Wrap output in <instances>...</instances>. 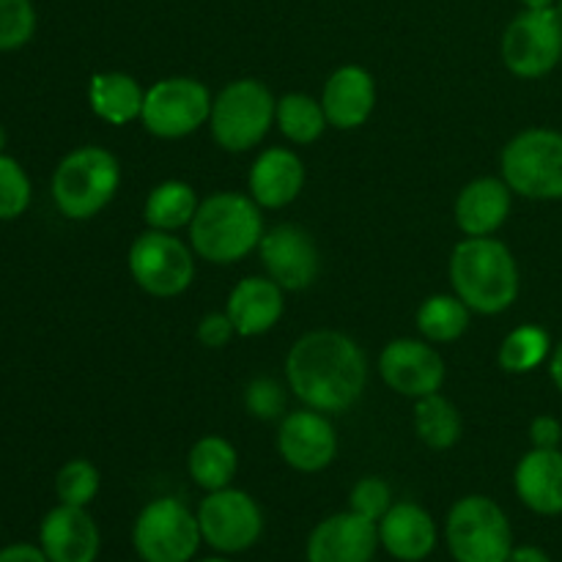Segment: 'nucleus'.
I'll list each match as a JSON object with an SVG mask.
<instances>
[{
	"instance_id": "nucleus-28",
	"label": "nucleus",
	"mask_w": 562,
	"mask_h": 562,
	"mask_svg": "<svg viewBox=\"0 0 562 562\" xmlns=\"http://www.w3.org/2000/svg\"><path fill=\"white\" fill-rule=\"evenodd\" d=\"M470 327V307L456 294H434L417 311V329L431 344H453Z\"/></svg>"
},
{
	"instance_id": "nucleus-11",
	"label": "nucleus",
	"mask_w": 562,
	"mask_h": 562,
	"mask_svg": "<svg viewBox=\"0 0 562 562\" xmlns=\"http://www.w3.org/2000/svg\"><path fill=\"white\" fill-rule=\"evenodd\" d=\"M503 64L510 75L536 80L549 75L562 58V20L558 9H525L505 27Z\"/></svg>"
},
{
	"instance_id": "nucleus-21",
	"label": "nucleus",
	"mask_w": 562,
	"mask_h": 562,
	"mask_svg": "<svg viewBox=\"0 0 562 562\" xmlns=\"http://www.w3.org/2000/svg\"><path fill=\"white\" fill-rule=\"evenodd\" d=\"M283 289L272 278H245L234 285L225 313L234 322L236 335L256 338L269 333L283 318Z\"/></svg>"
},
{
	"instance_id": "nucleus-17",
	"label": "nucleus",
	"mask_w": 562,
	"mask_h": 562,
	"mask_svg": "<svg viewBox=\"0 0 562 562\" xmlns=\"http://www.w3.org/2000/svg\"><path fill=\"white\" fill-rule=\"evenodd\" d=\"M38 541L49 562H93L99 554V527L86 508L58 505L44 516Z\"/></svg>"
},
{
	"instance_id": "nucleus-12",
	"label": "nucleus",
	"mask_w": 562,
	"mask_h": 562,
	"mask_svg": "<svg viewBox=\"0 0 562 562\" xmlns=\"http://www.w3.org/2000/svg\"><path fill=\"white\" fill-rule=\"evenodd\" d=\"M203 541L223 554H236L250 549L263 532V516L256 499L239 488L209 492L198 508Z\"/></svg>"
},
{
	"instance_id": "nucleus-6",
	"label": "nucleus",
	"mask_w": 562,
	"mask_h": 562,
	"mask_svg": "<svg viewBox=\"0 0 562 562\" xmlns=\"http://www.w3.org/2000/svg\"><path fill=\"white\" fill-rule=\"evenodd\" d=\"M503 181L530 201H562V135L554 130H525L503 148Z\"/></svg>"
},
{
	"instance_id": "nucleus-30",
	"label": "nucleus",
	"mask_w": 562,
	"mask_h": 562,
	"mask_svg": "<svg viewBox=\"0 0 562 562\" xmlns=\"http://www.w3.org/2000/svg\"><path fill=\"white\" fill-rule=\"evenodd\" d=\"M549 351H552V340L547 329L538 324H525L503 340L497 360L505 373H530L547 360Z\"/></svg>"
},
{
	"instance_id": "nucleus-25",
	"label": "nucleus",
	"mask_w": 562,
	"mask_h": 562,
	"mask_svg": "<svg viewBox=\"0 0 562 562\" xmlns=\"http://www.w3.org/2000/svg\"><path fill=\"white\" fill-rule=\"evenodd\" d=\"M187 472L203 492H220L234 483L236 472H239V456L228 439L203 437L192 445L190 456H187Z\"/></svg>"
},
{
	"instance_id": "nucleus-38",
	"label": "nucleus",
	"mask_w": 562,
	"mask_h": 562,
	"mask_svg": "<svg viewBox=\"0 0 562 562\" xmlns=\"http://www.w3.org/2000/svg\"><path fill=\"white\" fill-rule=\"evenodd\" d=\"M0 562H49L42 547H31V543H14V547L0 549Z\"/></svg>"
},
{
	"instance_id": "nucleus-2",
	"label": "nucleus",
	"mask_w": 562,
	"mask_h": 562,
	"mask_svg": "<svg viewBox=\"0 0 562 562\" xmlns=\"http://www.w3.org/2000/svg\"><path fill=\"white\" fill-rule=\"evenodd\" d=\"M450 285L470 311L497 316L519 296L514 252L494 236H467L450 256Z\"/></svg>"
},
{
	"instance_id": "nucleus-26",
	"label": "nucleus",
	"mask_w": 562,
	"mask_h": 562,
	"mask_svg": "<svg viewBox=\"0 0 562 562\" xmlns=\"http://www.w3.org/2000/svg\"><path fill=\"white\" fill-rule=\"evenodd\" d=\"M198 206H201V201H198L195 190L187 181L170 179L148 192L146 206H143V220H146L148 228L173 234L179 228H190Z\"/></svg>"
},
{
	"instance_id": "nucleus-44",
	"label": "nucleus",
	"mask_w": 562,
	"mask_h": 562,
	"mask_svg": "<svg viewBox=\"0 0 562 562\" xmlns=\"http://www.w3.org/2000/svg\"><path fill=\"white\" fill-rule=\"evenodd\" d=\"M558 14H560V20H562V0H560V5H558Z\"/></svg>"
},
{
	"instance_id": "nucleus-19",
	"label": "nucleus",
	"mask_w": 562,
	"mask_h": 562,
	"mask_svg": "<svg viewBox=\"0 0 562 562\" xmlns=\"http://www.w3.org/2000/svg\"><path fill=\"white\" fill-rule=\"evenodd\" d=\"M305 187V162L291 148H267L252 162L250 198L261 209H283L300 198Z\"/></svg>"
},
{
	"instance_id": "nucleus-37",
	"label": "nucleus",
	"mask_w": 562,
	"mask_h": 562,
	"mask_svg": "<svg viewBox=\"0 0 562 562\" xmlns=\"http://www.w3.org/2000/svg\"><path fill=\"white\" fill-rule=\"evenodd\" d=\"M530 442L532 448H543V450H554L560 448L562 442V426L558 417L552 415H541L530 423Z\"/></svg>"
},
{
	"instance_id": "nucleus-5",
	"label": "nucleus",
	"mask_w": 562,
	"mask_h": 562,
	"mask_svg": "<svg viewBox=\"0 0 562 562\" xmlns=\"http://www.w3.org/2000/svg\"><path fill=\"white\" fill-rule=\"evenodd\" d=\"M274 110L278 99L261 80L241 77L228 82L212 102V115H209L212 137L231 154L250 151L272 130Z\"/></svg>"
},
{
	"instance_id": "nucleus-42",
	"label": "nucleus",
	"mask_w": 562,
	"mask_h": 562,
	"mask_svg": "<svg viewBox=\"0 0 562 562\" xmlns=\"http://www.w3.org/2000/svg\"><path fill=\"white\" fill-rule=\"evenodd\" d=\"M3 148H5V130L0 126V154H3Z\"/></svg>"
},
{
	"instance_id": "nucleus-10",
	"label": "nucleus",
	"mask_w": 562,
	"mask_h": 562,
	"mask_svg": "<svg viewBox=\"0 0 562 562\" xmlns=\"http://www.w3.org/2000/svg\"><path fill=\"white\" fill-rule=\"evenodd\" d=\"M130 272L157 300L184 294L195 280V256L179 236L148 228L130 247Z\"/></svg>"
},
{
	"instance_id": "nucleus-3",
	"label": "nucleus",
	"mask_w": 562,
	"mask_h": 562,
	"mask_svg": "<svg viewBox=\"0 0 562 562\" xmlns=\"http://www.w3.org/2000/svg\"><path fill=\"white\" fill-rule=\"evenodd\" d=\"M263 236L261 206L250 195L217 192L201 201L190 223V245L209 263H236L258 250Z\"/></svg>"
},
{
	"instance_id": "nucleus-15",
	"label": "nucleus",
	"mask_w": 562,
	"mask_h": 562,
	"mask_svg": "<svg viewBox=\"0 0 562 562\" xmlns=\"http://www.w3.org/2000/svg\"><path fill=\"white\" fill-rule=\"evenodd\" d=\"M278 453L296 472H322L338 453V437L324 412L300 409L283 417L278 431Z\"/></svg>"
},
{
	"instance_id": "nucleus-1",
	"label": "nucleus",
	"mask_w": 562,
	"mask_h": 562,
	"mask_svg": "<svg viewBox=\"0 0 562 562\" xmlns=\"http://www.w3.org/2000/svg\"><path fill=\"white\" fill-rule=\"evenodd\" d=\"M285 379L307 409L340 415L360 401L368 382L366 351L344 333L316 329L291 346Z\"/></svg>"
},
{
	"instance_id": "nucleus-39",
	"label": "nucleus",
	"mask_w": 562,
	"mask_h": 562,
	"mask_svg": "<svg viewBox=\"0 0 562 562\" xmlns=\"http://www.w3.org/2000/svg\"><path fill=\"white\" fill-rule=\"evenodd\" d=\"M508 562H552L549 554L538 547H514L508 554Z\"/></svg>"
},
{
	"instance_id": "nucleus-22",
	"label": "nucleus",
	"mask_w": 562,
	"mask_h": 562,
	"mask_svg": "<svg viewBox=\"0 0 562 562\" xmlns=\"http://www.w3.org/2000/svg\"><path fill=\"white\" fill-rule=\"evenodd\" d=\"M379 543L401 562H420L437 547V525L431 514L415 503H398L379 521Z\"/></svg>"
},
{
	"instance_id": "nucleus-18",
	"label": "nucleus",
	"mask_w": 562,
	"mask_h": 562,
	"mask_svg": "<svg viewBox=\"0 0 562 562\" xmlns=\"http://www.w3.org/2000/svg\"><path fill=\"white\" fill-rule=\"evenodd\" d=\"M322 108L335 130H357L366 124L376 108V82L371 71L355 64L335 69L324 86Z\"/></svg>"
},
{
	"instance_id": "nucleus-40",
	"label": "nucleus",
	"mask_w": 562,
	"mask_h": 562,
	"mask_svg": "<svg viewBox=\"0 0 562 562\" xmlns=\"http://www.w3.org/2000/svg\"><path fill=\"white\" fill-rule=\"evenodd\" d=\"M549 373H552V382L558 384V390L562 393V340L558 344V349H554L552 362H549Z\"/></svg>"
},
{
	"instance_id": "nucleus-43",
	"label": "nucleus",
	"mask_w": 562,
	"mask_h": 562,
	"mask_svg": "<svg viewBox=\"0 0 562 562\" xmlns=\"http://www.w3.org/2000/svg\"><path fill=\"white\" fill-rule=\"evenodd\" d=\"M201 562H228V560H220V558H209V560H201Z\"/></svg>"
},
{
	"instance_id": "nucleus-27",
	"label": "nucleus",
	"mask_w": 562,
	"mask_h": 562,
	"mask_svg": "<svg viewBox=\"0 0 562 562\" xmlns=\"http://www.w3.org/2000/svg\"><path fill=\"white\" fill-rule=\"evenodd\" d=\"M274 124L296 146H307L316 143L327 130V113H324L322 102H316L307 93H285L278 99V110H274Z\"/></svg>"
},
{
	"instance_id": "nucleus-29",
	"label": "nucleus",
	"mask_w": 562,
	"mask_h": 562,
	"mask_svg": "<svg viewBox=\"0 0 562 562\" xmlns=\"http://www.w3.org/2000/svg\"><path fill=\"white\" fill-rule=\"evenodd\" d=\"M415 431L428 448L448 450L461 439V415L445 395L434 393L417 398L415 406Z\"/></svg>"
},
{
	"instance_id": "nucleus-33",
	"label": "nucleus",
	"mask_w": 562,
	"mask_h": 562,
	"mask_svg": "<svg viewBox=\"0 0 562 562\" xmlns=\"http://www.w3.org/2000/svg\"><path fill=\"white\" fill-rule=\"evenodd\" d=\"M36 33V9L31 0H0V53L25 47Z\"/></svg>"
},
{
	"instance_id": "nucleus-41",
	"label": "nucleus",
	"mask_w": 562,
	"mask_h": 562,
	"mask_svg": "<svg viewBox=\"0 0 562 562\" xmlns=\"http://www.w3.org/2000/svg\"><path fill=\"white\" fill-rule=\"evenodd\" d=\"M525 9H554V0H521Z\"/></svg>"
},
{
	"instance_id": "nucleus-23",
	"label": "nucleus",
	"mask_w": 562,
	"mask_h": 562,
	"mask_svg": "<svg viewBox=\"0 0 562 562\" xmlns=\"http://www.w3.org/2000/svg\"><path fill=\"white\" fill-rule=\"evenodd\" d=\"M510 187L503 179H475L456 198V225L467 236H492L510 214Z\"/></svg>"
},
{
	"instance_id": "nucleus-4",
	"label": "nucleus",
	"mask_w": 562,
	"mask_h": 562,
	"mask_svg": "<svg viewBox=\"0 0 562 562\" xmlns=\"http://www.w3.org/2000/svg\"><path fill=\"white\" fill-rule=\"evenodd\" d=\"M119 184V159L102 146H80L55 168L53 201L64 217L91 220L113 201Z\"/></svg>"
},
{
	"instance_id": "nucleus-7",
	"label": "nucleus",
	"mask_w": 562,
	"mask_h": 562,
	"mask_svg": "<svg viewBox=\"0 0 562 562\" xmlns=\"http://www.w3.org/2000/svg\"><path fill=\"white\" fill-rule=\"evenodd\" d=\"M445 536L456 562H508L514 549L505 510L494 499L477 494L459 499L450 508Z\"/></svg>"
},
{
	"instance_id": "nucleus-32",
	"label": "nucleus",
	"mask_w": 562,
	"mask_h": 562,
	"mask_svg": "<svg viewBox=\"0 0 562 562\" xmlns=\"http://www.w3.org/2000/svg\"><path fill=\"white\" fill-rule=\"evenodd\" d=\"M31 179L9 154H0V220H16L31 206Z\"/></svg>"
},
{
	"instance_id": "nucleus-16",
	"label": "nucleus",
	"mask_w": 562,
	"mask_h": 562,
	"mask_svg": "<svg viewBox=\"0 0 562 562\" xmlns=\"http://www.w3.org/2000/svg\"><path fill=\"white\" fill-rule=\"evenodd\" d=\"M379 547L376 521L346 510L324 519L307 538V562H371Z\"/></svg>"
},
{
	"instance_id": "nucleus-35",
	"label": "nucleus",
	"mask_w": 562,
	"mask_h": 562,
	"mask_svg": "<svg viewBox=\"0 0 562 562\" xmlns=\"http://www.w3.org/2000/svg\"><path fill=\"white\" fill-rule=\"evenodd\" d=\"M245 406L258 420H278L285 409V393L280 382L269 376H258L247 384Z\"/></svg>"
},
{
	"instance_id": "nucleus-13",
	"label": "nucleus",
	"mask_w": 562,
	"mask_h": 562,
	"mask_svg": "<svg viewBox=\"0 0 562 562\" xmlns=\"http://www.w3.org/2000/svg\"><path fill=\"white\" fill-rule=\"evenodd\" d=\"M379 373L393 393L417 401L442 390L445 360L423 340L398 338L379 355Z\"/></svg>"
},
{
	"instance_id": "nucleus-36",
	"label": "nucleus",
	"mask_w": 562,
	"mask_h": 562,
	"mask_svg": "<svg viewBox=\"0 0 562 562\" xmlns=\"http://www.w3.org/2000/svg\"><path fill=\"white\" fill-rule=\"evenodd\" d=\"M236 335L234 322H231L228 313H206L198 324V340H201L206 349H223L231 344V338Z\"/></svg>"
},
{
	"instance_id": "nucleus-24",
	"label": "nucleus",
	"mask_w": 562,
	"mask_h": 562,
	"mask_svg": "<svg viewBox=\"0 0 562 562\" xmlns=\"http://www.w3.org/2000/svg\"><path fill=\"white\" fill-rule=\"evenodd\" d=\"M146 91L140 82L124 71H99L88 82V102L102 121L113 126H124L140 119Z\"/></svg>"
},
{
	"instance_id": "nucleus-31",
	"label": "nucleus",
	"mask_w": 562,
	"mask_h": 562,
	"mask_svg": "<svg viewBox=\"0 0 562 562\" xmlns=\"http://www.w3.org/2000/svg\"><path fill=\"white\" fill-rule=\"evenodd\" d=\"M55 494L60 505L88 508L99 494V470L86 459H71L55 475Z\"/></svg>"
},
{
	"instance_id": "nucleus-20",
	"label": "nucleus",
	"mask_w": 562,
	"mask_h": 562,
	"mask_svg": "<svg viewBox=\"0 0 562 562\" xmlns=\"http://www.w3.org/2000/svg\"><path fill=\"white\" fill-rule=\"evenodd\" d=\"M514 486L521 503L541 516L562 514V453L560 448H532L521 456L514 472Z\"/></svg>"
},
{
	"instance_id": "nucleus-9",
	"label": "nucleus",
	"mask_w": 562,
	"mask_h": 562,
	"mask_svg": "<svg viewBox=\"0 0 562 562\" xmlns=\"http://www.w3.org/2000/svg\"><path fill=\"white\" fill-rule=\"evenodd\" d=\"M214 97L195 77H165L143 99L140 121L146 132L162 140H179L209 124Z\"/></svg>"
},
{
	"instance_id": "nucleus-8",
	"label": "nucleus",
	"mask_w": 562,
	"mask_h": 562,
	"mask_svg": "<svg viewBox=\"0 0 562 562\" xmlns=\"http://www.w3.org/2000/svg\"><path fill=\"white\" fill-rule=\"evenodd\" d=\"M201 541L198 514L173 497L148 503L132 530V543L143 562H190Z\"/></svg>"
},
{
	"instance_id": "nucleus-14",
	"label": "nucleus",
	"mask_w": 562,
	"mask_h": 562,
	"mask_svg": "<svg viewBox=\"0 0 562 562\" xmlns=\"http://www.w3.org/2000/svg\"><path fill=\"white\" fill-rule=\"evenodd\" d=\"M258 252H261V263L267 274L283 291L307 289L318 278V269H322L316 241L300 225L285 223L274 225L272 231H263Z\"/></svg>"
},
{
	"instance_id": "nucleus-34",
	"label": "nucleus",
	"mask_w": 562,
	"mask_h": 562,
	"mask_svg": "<svg viewBox=\"0 0 562 562\" xmlns=\"http://www.w3.org/2000/svg\"><path fill=\"white\" fill-rule=\"evenodd\" d=\"M349 505L355 514L366 516L371 521H382L384 514L393 508V494L382 477H362L355 488H351Z\"/></svg>"
}]
</instances>
